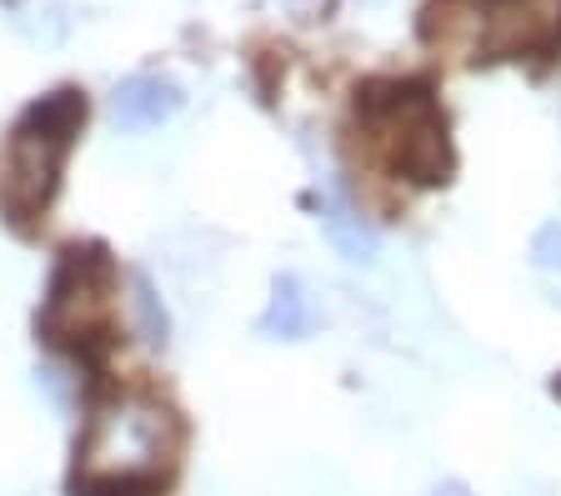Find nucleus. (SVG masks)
Instances as JSON below:
<instances>
[{
	"mask_svg": "<svg viewBox=\"0 0 561 496\" xmlns=\"http://www.w3.org/2000/svg\"><path fill=\"white\" fill-rule=\"evenodd\" d=\"M130 307H136V321H140V336H146V342H151V346L171 342V316H165L161 296L151 291V281H146V276H136V281H130Z\"/></svg>",
	"mask_w": 561,
	"mask_h": 496,
	"instance_id": "9",
	"label": "nucleus"
},
{
	"mask_svg": "<svg viewBox=\"0 0 561 496\" xmlns=\"http://www.w3.org/2000/svg\"><path fill=\"white\" fill-rule=\"evenodd\" d=\"M316 221H321V237L331 241L341 261L351 266H371L376 251H381V237H376V226L366 221V211L346 196L341 181H327V186L316 191Z\"/></svg>",
	"mask_w": 561,
	"mask_h": 496,
	"instance_id": "7",
	"label": "nucleus"
},
{
	"mask_svg": "<svg viewBox=\"0 0 561 496\" xmlns=\"http://www.w3.org/2000/svg\"><path fill=\"white\" fill-rule=\"evenodd\" d=\"M316 326H321V307H316L311 286H306L296 272H280L276 281H271L266 311H261L256 331L266 342H306Z\"/></svg>",
	"mask_w": 561,
	"mask_h": 496,
	"instance_id": "8",
	"label": "nucleus"
},
{
	"mask_svg": "<svg viewBox=\"0 0 561 496\" xmlns=\"http://www.w3.org/2000/svg\"><path fill=\"white\" fill-rule=\"evenodd\" d=\"M181 451V426L151 391H116L85 422L76 482L85 496H156Z\"/></svg>",
	"mask_w": 561,
	"mask_h": 496,
	"instance_id": "1",
	"label": "nucleus"
},
{
	"mask_svg": "<svg viewBox=\"0 0 561 496\" xmlns=\"http://www.w3.org/2000/svg\"><path fill=\"white\" fill-rule=\"evenodd\" d=\"M111 296H116V272L95 246H76L60 256L56 276L46 286L41 307V336L50 346H85L111 326Z\"/></svg>",
	"mask_w": 561,
	"mask_h": 496,
	"instance_id": "5",
	"label": "nucleus"
},
{
	"mask_svg": "<svg viewBox=\"0 0 561 496\" xmlns=\"http://www.w3.org/2000/svg\"><path fill=\"white\" fill-rule=\"evenodd\" d=\"M280 5H301V0H280Z\"/></svg>",
	"mask_w": 561,
	"mask_h": 496,
	"instance_id": "12",
	"label": "nucleus"
},
{
	"mask_svg": "<svg viewBox=\"0 0 561 496\" xmlns=\"http://www.w3.org/2000/svg\"><path fill=\"white\" fill-rule=\"evenodd\" d=\"M356 120L381 146L386 165L411 181H446V116L426 85H366L356 101Z\"/></svg>",
	"mask_w": 561,
	"mask_h": 496,
	"instance_id": "4",
	"label": "nucleus"
},
{
	"mask_svg": "<svg viewBox=\"0 0 561 496\" xmlns=\"http://www.w3.org/2000/svg\"><path fill=\"white\" fill-rule=\"evenodd\" d=\"M531 261H537L541 272L561 276V221L537 226V237H531Z\"/></svg>",
	"mask_w": 561,
	"mask_h": 496,
	"instance_id": "10",
	"label": "nucleus"
},
{
	"mask_svg": "<svg viewBox=\"0 0 561 496\" xmlns=\"http://www.w3.org/2000/svg\"><path fill=\"white\" fill-rule=\"evenodd\" d=\"M81 120H85L81 91H50L5 136V155H0V211L11 216L21 231L46 221L50 201H56V186H60V171H66V155L76 146V136H81Z\"/></svg>",
	"mask_w": 561,
	"mask_h": 496,
	"instance_id": "2",
	"label": "nucleus"
},
{
	"mask_svg": "<svg viewBox=\"0 0 561 496\" xmlns=\"http://www.w3.org/2000/svg\"><path fill=\"white\" fill-rule=\"evenodd\" d=\"M181 106H186V91H181L171 76L140 71L116 85V95H111V120H116L126 136H146V130H161Z\"/></svg>",
	"mask_w": 561,
	"mask_h": 496,
	"instance_id": "6",
	"label": "nucleus"
},
{
	"mask_svg": "<svg viewBox=\"0 0 561 496\" xmlns=\"http://www.w3.org/2000/svg\"><path fill=\"white\" fill-rule=\"evenodd\" d=\"M421 31L456 60L547 56L561 46V0H432Z\"/></svg>",
	"mask_w": 561,
	"mask_h": 496,
	"instance_id": "3",
	"label": "nucleus"
},
{
	"mask_svg": "<svg viewBox=\"0 0 561 496\" xmlns=\"http://www.w3.org/2000/svg\"><path fill=\"white\" fill-rule=\"evenodd\" d=\"M432 496H471V486L467 482H442V486H432Z\"/></svg>",
	"mask_w": 561,
	"mask_h": 496,
	"instance_id": "11",
	"label": "nucleus"
},
{
	"mask_svg": "<svg viewBox=\"0 0 561 496\" xmlns=\"http://www.w3.org/2000/svg\"><path fill=\"white\" fill-rule=\"evenodd\" d=\"M366 5H381V0H366Z\"/></svg>",
	"mask_w": 561,
	"mask_h": 496,
	"instance_id": "13",
	"label": "nucleus"
}]
</instances>
